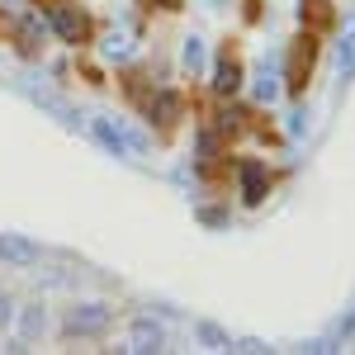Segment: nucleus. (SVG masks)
I'll return each mask as SVG.
<instances>
[{
	"mask_svg": "<svg viewBox=\"0 0 355 355\" xmlns=\"http://www.w3.org/2000/svg\"><path fill=\"white\" fill-rule=\"evenodd\" d=\"M114 322V308L110 303H76V308H67V318H62V336H100V331H110Z\"/></svg>",
	"mask_w": 355,
	"mask_h": 355,
	"instance_id": "obj_1",
	"label": "nucleus"
},
{
	"mask_svg": "<svg viewBox=\"0 0 355 355\" xmlns=\"http://www.w3.org/2000/svg\"><path fill=\"white\" fill-rule=\"evenodd\" d=\"M43 19H48V28H53L62 43H71V48H81V43H85V15L76 10V5L48 0V5H43Z\"/></svg>",
	"mask_w": 355,
	"mask_h": 355,
	"instance_id": "obj_2",
	"label": "nucleus"
},
{
	"mask_svg": "<svg viewBox=\"0 0 355 355\" xmlns=\"http://www.w3.org/2000/svg\"><path fill=\"white\" fill-rule=\"evenodd\" d=\"M43 261V246L19 237V232H0V266H10V270H28V266H38Z\"/></svg>",
	"mask_w": 355,
	"mask_h": 355,
	"instance_id": "obj_3",
	"label": "nucleus"
},
{
	"mask_svg": "<svg viewBox=\"0 0 355 355\" xmlns=\"http://www.w3.org/2000/svg\"><path fill=\"white\" fill-rule=\"evenodd\" d=\"M19 90H24V95L33 100V105H38V110H48L53 119H62L67 128H81V119H76V110H71V105H67L62 95H53V90H43V85H33V81H19Z\"/></svg>",
	"mask_w": 355,
	"mask_h": 355,
	"instance_id": "obj_4",
	"label": "nucleus"
},
{
	"mask_svg": "<svg viewBox=\"0 0 355 355\" xmlns=\"http://www.w3.org/2000/svg\"><path fill=\"white\" fill-rule=\"evenodd\" d=\"M128 351L162 355L166 351V327H162V322H152V318H137L133 327H128Z\"/></svg>",
	"mask_w": 355,
	"mask_h": 355,
	"instance_id": "obj_5",
	"label": "nucleus"
},
{
	"mask_svg": "<svg viewBox=\"0 0 355 355\" xmlns=\"http://www.w3.org/2000/svg\"><path fill=\"white\" fill-rule=\"evenodd\" d=\"M266 194H270V171H266L261 162H242V199L256 209Z\"/></svg>",
	"mask_w": 355,
	"mask_h": 355,
	"instance_id": "obj_6",
	"label": "nucleus"
},
{
	"mask_svg": "<svg viewBox=\"0 0 355 355\" xmlns=\"http://www.w3.org/2000/svg\"><path fill=\"white\" fill-rule=\"evenodd\" d=\"M90 133L110 147V157H119V162L128 157V142H123V133H119V123H114V119H90Z\"/></svg>",
	"mask_w": 355,
	"mask_h": 355,
	"instance_id": "obj_7",
	"label": "nucleus"
},
{
	"mask_svg": "<svg viewBox=\"0 0 355 355\" xmlns=\"http://www.w3.org/2000/svg\"><path fill=\"white\" fill-rule=\"evenodd\" d=\"M48 331V313H43V303H24L19 308V336H24V346L28 341H38Z\"/></svg>",
	"mask_w": 355,
	"mask_h": 355,
	"instance_id": "obj_8",
	"label": "nucleus"
},
{
	"mask_svg": "<svg viewBox=\"0 0 355 355\" xmlns=\"http://www.w3.org/2000/svg\"><path fill=\"white\" fill-rule=\"evenodd\" d=\"M194 341L204 351H232V336L218 327V322H194Z\"/></svg>",
	"mask_w": 355,
	"mask_h": 355,
	"instance_id": "obj_9",
	"label": "nucleus"
},
{
	"mask_svg": "<svg viewBox=\"0 0 355 355\" xmlns=\"http://www.w3.org/2000/svg\"><path fill=\"white\" fill-rule=\"evenodd\" d=\"M214 90H218V95H237V90H242V67H237L232 57H223V62H218V71H214Z\"/></svg>",
	"mask_w": 355,
	"mask_h": 355,
	"instance_id": "obj_10",
	"label": "nucleus"
},
{
	"mask_svg": "<svg viewBox=\"0 0 355 355\" xmlns=\"http://www.w3.org/2000/svg\"><path fill=\"white\" fill-rule=\"evenodd\" d=\"M175 114H180V100H175L171 90H166V95H157V100L147 105V119H152L157 128H171V123H175Z\"/></svg>",
	"mask_w": 355,
	"mask_h": 355,
	"instance_id": "obj_11",
	"label": "nucleus"
},
{
	"mask_svg": "<svg viewBox=\"0 0 355 355\" xmlns=\"http://www.w3.org/2000/svg\"><path fill=\"white\" fill-rule=\"evenodd\" d=\"M318 57V48L308 43V38H299L294 43V67H289V81H294V90H303V71H308V62Z\"/></svg>",
	"mask_w": 355,
	"mask_h": 355,
	"instance_id": "obj_12",
	"label": "nucleus"
},
{
	"mask_svg": "<svg viewBox=\"0 0 355 355\" xmlns=\"http://www.w3.org/2000/svg\"><path fill=\"white\" fill-rule=\"evenodd\" d=\"M180 67H185V76H199V67H204V38H185V57H180Z\"/></svg>",
	"mask_w": 355,
	"mask_h": 355,
	"instance_id": "obj_13",
	"label": "nucleus"
},
{
	"mask_svg": "<svg viewBox=\"0 0 355 355\" xmlns=\"http://www.w3.org/2000/svg\"><path fill=\"white\" fill-rule=\"evenodd\" d=\"M105 57H114V62L123 57V62H128V57H133V43H128L123 33H110V38H105Z\"/></svg>",
	"mask_w": 355,
	"mask_h": 355,
	"instance_id": "obj_14",
	"label": "nucleus"
},
{
	"mask_svg": "<svg viewBox=\"0 0 355 355\" xmlns=\"http://www.w3.org/2000/svg\"><path fill=\"white\" fill-rule=\"evenodd\" d=\"M194 152H199V162H209V157L218 152V133H214V128H204V133L194 137Z\"/></svg>",
	"mask_w": 355,
	"mask_h": 355,
	"instance_id": "obj_15",
	"label": "nucleus"
},
{
	"mask_svg": "<svg viewBox=\"0 0 355 355\" xmlns=\"http://www.w3.org/2000/svg\"><path fill=\"white\" fill-rule=\"evenodd\" d=\"M275 95H279V81H275L270 67H266V71L256 76V100H275Z\"/></svg>",
	"mask_w": 355,
	"mask_h": 355,
	"instance_id": "obj_16",
	"label": "nucleus"
},
{
	"mask_svg": "<svg viewBox=\"0 0 355 355\" xmlns=\"http://www.w3.org/2000/svg\"><path fill=\"white\" fill-rule=\"evenodd\" d=\"M199 223H209V227H227V209H199Z\"/></svg>",
	"mask_w": 355,
	"mask_h": 355,
	"instance_id": "obj_17",
	"label": "nucleus"
},
{
	"mask_svg": "<svg viewBox=\"0 0 355 355\" xmlns=\"http://www.w3.org/2000/svg\"><path fill=\"white\" fill-rule=\"evenodd\" d=\"M341 76H355V38L341 43Z\"/></svg>",
	"mask_w": 355,
	"mask_h": 355,
	"instance_id": "obj_18",
	"label": "nucleus"
},
{
	"mask_svg": "<svg viewBox=\"0 0 355 355\" xmlns=\"http://www.w3.org/2000/svg\"><path fill=\"white\" fill-rule=\"evenodd\" d=\"M351 331H355V308L341 318V322H336V341H341V336H351Z\"/></svg>",
	"mask_w": 355,
	"mask_h": 355,
	"instance_id": "obj_19",
	"label": "nucleus"
},
{
	"mask_svg": "<svg viewBox=\"0 0 355 355\" xmlns=\"http://www.w3.org/2000/svg\"><path fill=\"white\" fill-rule=\"evenodd\" d=\"M10 318H15V308H10V299H5V294H0V331L10 327Z\"/></svg>",
	"mask_w": 355,
	"mask_h": 355,
	"instance_id": "obj_20",
	"label": "nucleus"
},
{
	"mask_svg": "<svg viewBox=\"0 0 355 355\" xmlns=\"http://www.w3.org/2000/svg\"><path fill=\"white\" fill-rule=\"evenodd\" d=\"M303 119H308V114H303V110H294V114H289V133H303V128H308Z\"/></svg>",
	"mask_w": 355,
	"mask_h": 355,
	"instance_id": "obj_21",
	"label": "nucleus"
}]
</instances>
